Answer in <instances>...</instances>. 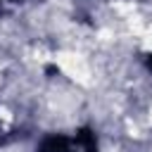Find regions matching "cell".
I'll return each mask as SVG.
<instances>
[{"instance_id":"obj_3","label":"cell","mask_w":152,"mask_h":152,"mask_svg":"<svg viewBox=\"0 0 152 152\" xmlns=\"http://www.w3.org/2000/svg\"><path fill=\"white\" fill-rule=\"evenodd\" d=\"M145 64H147V69H150V71H152V55H150V57H147V59H145Z\"/></svg>"},{"instance_id":"obj_1","label":"cell","mask_w":152,"mask_h":152,"mask_svg":"<svg viewBox=\"0 0 152 152\" xmlns=\"http://www.w3.org/2000/svg\"><path fill=\"white\" fill-rule=\"evenodd\" d=\"M36 152H97V140L93 131L81 128L76 135H50L40 142Z\"/></svg>"},{"instance_id":"obj_2","label":"cell","mask_w":152,"mask_h":152,"mask_svg":"<svg viewBox=\"0 0 152 152\" xmlns=\"http://www.w3.org/2000/svg\"><path fill=\"white\" fill-rule=\"evenodd\" d=\"M21 0H0V14H5L7 10H12L14 5H19Z\"/></svg>"}]
</instances>
